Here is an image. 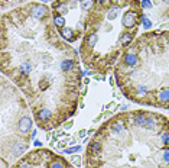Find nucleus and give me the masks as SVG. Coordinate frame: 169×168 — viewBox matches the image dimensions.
<instances>
[{
	"mask_svg": "<svg viewBox=\"0 0 169 168\" xmlns=\"http://www.w3.org/2000/svg\"><path fill=\"white\" fill-rule=\"evenodd\" d=\"M72 125H74V122H72V120H69V122H65V125H64V128H65V129H69V128H71Z\"/></svg>",
	"mask_w": 169,
	"mask_h": 168,
	"instance_id": "nucleus-11",
	"label": "nucleus"
},
{
	"mask_svg": "<svg viewBox=\"0 0 169 168\" xmlns=\"http://www.w3.org/2000/svg\"><path fill=\"white\" fill-rule=\"evenodd\" d=\"M33 145H35V147H38V148H41V147H42V142H41L39 139H36V141H33Z\"/></svg>",
	"mask_w": 169,
	"mask_h": 168,
	"instance_id": "nucleus-13",
	"label": "nucleus"
},
{
	"mask_svg": "<svg viewBox=\"0 0 169 168\" xmlns=\"http://www.w3.org/2000/svg\"><path fill=\"white\" fill-rule=\"evenodd\" d=\"M2 72L26 97L41 129H55L77 112L80 54L61 38L48 4L28 2L3 13Z\"/></svg>",
	"mask_w": 169,
	"mask_h": 168,
	"instance_id": "nucleus-1",
	"label": "nucleus"
},
{
	"mask_svg": "<svg viewBox=\"0 0 169 168\" xmlns=\"http://www.w3.org/2000/svg\"><path fill=\"white\" fill-rule=\"evenodd\" d=\"M78 136H80V138H84V136H85V130L84 129L80 130V132H78Z\"/></svg>",
	"mask_w": 169,
	"mask_h": 168,
	"instance_id": "nucleus-15",
	"label": "nucleus"
},
{
	"mask_svg": "<svg viewBox=\"0 0 169 168\" xmlns=\"http://www.w3.org/2000/svg\"><path fill=\"white\" fill-rule=\"evenodd\" d=\"M30 106L22 91L10 81L2 78V160L9 164L25 156L33 132Z\"/></svg>",
	"mask_w": 169,
	"mask_h": 168,
	"instance_id": "nucleus-4",
	"label": "nucleus"
},
{
	"mask_svg": "<svg viewBox=\"0 0 169 168\" xmlns=\"http://www.w3.org/2000/svg\"><path fill=\"white\" fill-rule=\"evenodd\" d=\"M142 23H143V26L145 28H146V29H149V28H150V26H152V22L149 21L148 17L145 16V19H143V22H142Z\"/></svg>",
	"mask_w": 169,
	"mask_h": 168,
	"instance_id": "nucleus-10",
	"label": "nucleus"
},
{
	"mask_svg": "<svg viewBox=\"0 0 169 168\" xmlns=\"http://www.w3.org/2000/svg\"><path fill=\"white\" fill-rule=\"evenodd\" d=\"M114 76L129 100L169 109V30L136 39L116 64Z\"/></svg>",
	"mask_w": 169,
	"mask_h": 168,
	"instance_id": "nucleus-3",
	"label": "nucleus"
},
{
	"mask_svg": "<svg viewBox=\"0 0 169 168\" xmlns=\"http://www.w3.org/2000/svg\"><path fill=\"white\" fill-rule=\"evenodd\" d=\"M163 2H165V3H169V0H163Z\"/></svg>",
	"mask_w": 169,
	"mask_h": 168,
	"instance_id": "nucleus-17",
	"label": "nucleus"
},
{
	"mask_svg": "<svg viewBox=\"0 0 169 168\" xmlns=\"http://www.w3.org/2000/svg\"><path fill=\"white\" fill-rule=\"evenodd\" d=\"M142 7L143 9H150L152 7V2H150V0H142Z\"/></svg>",
	"mask_w": 169,
	"mask_h": 168,
	"instance_id": "nucleus-9",
	"label": "nucleus"
},
{
	"mask_svg": "<svg viewBox=\"0 0 169 168\" xmlns=\"http://www.w3.org/2000/svg\"><path fill=\"white\" fill-rule=\"evenodd\" d=\"M145 16L140 0H98L85 21L80 44L85 67L100 74L113 70L135 42Z\"/></svg>",
	"mask_w": 169,
	"mask_h": 168,
	"instance_id": "nucleus-2",
	"label": "nucleus"
},
{
	"mask_svg": "<svg viewBox=\"0 0 169 168\" xmlns=\"http://www.w3.org/2000/svg\"><path fill=\"white\" fill-rule=\"evenodd\" d=\"M94 78H96V80H104L106 76H104V74H97V76H94Z\"/></svg>",
	"mask_w": 169,
	"mask_h": 168,
	"instance_id": "nucleus-12",
	"label": "nucleus"
},
{
	"mask_svg": "<svg viewBox=\"0 0 169 168\" xmlns=\"http://www.w3.org/2000/svg\"><path fill=\"white\" fill-rule=\"evenodd\" d=\"M28 0H0V6H2V9L3 10H6V9H10V7H19V6H22V4H25Z\"/></svg>",
	"mask_w": 169,
	"mask_h": 168,
	"instance_id": "nucleus-6",
	"label": "nucleus"
},
{
	"mask_svg": "<svg viewBox=\"0 0 169 168\" xmlns=\"http://www.w3.org/2000/svg\"><path fill=\"white\" fill-rule=\"evenodd\" d=\"M111 107H116V103H114V101H111V103L107 105V109H111Z\"/></svg>",
	"mask_w": 169,
	"mask_h": 168,
	"instance_id": "nucleus-16",
	"label": "nucleus"
},
{
	"mask_svg": "<svg viewBox=\"0 0 169 168\" xmlns=\"http://www.w3.org/2000/svg\"><path fill=\"white\" fill-rule=\"evenodd\" d=\"M127 107H129L127 105H122L120 106V110H122V112H127Z\"/></svg>",
	"mask_w": 169,
	"mask_h": 168,
	"instance_id": "nucleus-14",
	"label": "nucleus"
},
{
	"mask_svg": "<svg viewBox=\"0 0 169 168\" xmlns=\"http://www.w3.org/2000/svg\"><path fill=\"white\" fill-rule=\"evenodd\" d=\"M98 0H55L51 6L54 25L61 38L67 42L82 39L85 21Z\"/></svg>",
	"mask_w": 169,
	"mask_h": 168,
	"instance_id": "nucleus-5",
	"label": "nucleus"
},
{
	"mask_svg": "<svg viewBox=\"0 0 169 168\" xmlns=\"http://www.w3.org/2000/svg\"><path fill=\"white\" fill-rule=\"evenodd\" d=\"M69 161H71V164L74 165V167H80V164H81V156H80V155H72L71 158H69Z\"/></svg>",
	"mask_w": 169,
	"mask_h": 168,
	"instance_id": "nucleus-7",
	"label": "nucleus"
},
{
	"mask_svg": "<svg viewBox=\"0 0 169 168\" xmlns=\"http://www.w3.org/2000/svg\"><path fill=\"white\" fill-rule=\"evenodd\" d=\"M80 149H81V147H72V148H69V149H65L64 154H74V152H78Z\"/></svg>",
	"mask_w": 169,
	"mask_h": 168,
	"instance_id": "nucleus-8",
	"label": "nucleus"
}]
</instances>
